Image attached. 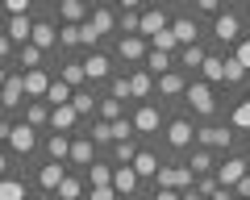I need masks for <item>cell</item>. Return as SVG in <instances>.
<instances>
[{
	"label": "cell",
	"mask_w": 250,
	"mask_h": 200,
	"mask_svg": "<svg viewBox=\"0 0 250 200\" xmlns=\"http://www.w3.org/2000/svg\"><path fill=\"white\" fill-rule=\"evenodd\" d=\"M13 59H17V46H13L9 38H4V29H0V63H4V67H13Z\"/></svg>",
	"instance_id": "74e56055"
},
{
	"label": "cell",
	"mask_w": 250,
	"mask_h": 200,
	"mask_svg": "<svg viewBox=\"0 0 250 200\" xmlns=\"http://www.w3.org/2000/svg\"><path fill=\"white\" fill-rule=\"evenodd\" d=\"M80 129H83V121L75 117L71 104H59V109H50V134H67V138H75Z\"/></svg>",
	"instance_id": "44dd1931"
},
{
	"label": "cell",
	"mask_w": 250,
	"mask_h": 200,
	"mask_svg": "<svg viewBox=\"0 0 250 200\" xmlns=\"http://www.w3.org/2000/svg\"><path fill=\"white\" fill-rule=\"evenodd\" d=\"M104 50L113 55V63L121 67V71H134V67H142V63H146V50H150V46H146V38H142V34H129V38L117 34L113 42L104 46Z\"/></svg>",
	"instance_id": "8992f818"
},
{
	"label": "cell",
	"mask_w": 250,
	"mask_h": 200,
	"mask_svg": "<svg viewBox=\"0 0 250 200\" xmlns=\"http://www.w3.org/2000/svg\"><path fill=\"white\" fill-rule=\"evenodd\" d=\"M21 109H25V80H21V71H13L4 80V88H0V117L17 121Z\"/></svg>",
	"instance_id": "8fae6325"
},
{
	"label": "cell",
	"mask_w": 250,
	"mask_h": 200,
	"mask_svg": "<svg viewBox=\"0 0 250 200\" xmlns=\"http://www.w3.org/2000/svg\"><path fill=\"white\" fill-rule=\"evenodd\" d=\"M4 38L13 46H25L34 38V17H4Z\"/></svg>",
	"instance_id": "83f0119b"
},
{
	"label": "cell",
	"mask_w": 250,
	"mask_h": 200,
	"mask_svg": "<svg viewBox=\"0 0 250 200\" xmlns=\"http://www.w3.org/2000/svg\"><path fill=\"white\" fill-rule=\"evenodd\" d=\"M129 167H134V175L142 180V188H154V175H159V167H167V159H163L159 142H142L138 146V159Z\"/></svg>",
	"instance_id": "9c48e42d"
},
{
	"label": "cell",
	"mask_w": 250,
	"mask_h": 200,
	"mask_svg": "<svg viewBox=\"0 0 250 200\" xmlns=\"http://www.w3.org/2000/svg\"><path fill=\"white\" fill-rule=\"evenodd\" d=\"M233 200H250V175H242V180L233 183Z\"/></svg>",
	"instance_id": "b9f144b4"
},
{
	"label": "cell",
	"mask_w": 250,
	"mask_h": 200,
	"mask_svg": "<svg viewBox=\"0 0 250 200\" xmlns=\"http://www.w3.org/2000/svg\"><path fill=\"white\" fill-rule=\"evenodd\" d=\"M100 92H104L108 100H121V104H129V109H134V100H129V71H117Z\"/></svg>",
	"instance_id": "4dcf8cb0"
},
{
	"label": "cell",
	"mask_w": 250,
	"mask_h": 200,
	"mask_svg": "<svg viewBox=\"0 0 250 200\" xmlns=\"http://www.w3.org/2000/svg\"><path fill=\"white\" fill-rule=\"evenodd\" d=\"M138 146H142L138 138H125V142H113V146L104 150V159H108L113 167H129V163L138 159Z\"/></svg>",
	"instance_id": "484cf974"
},
{
	"label": "cell",
	"mask_w": 250,
	"mask_h": 200,
	"mask_svg": "<svg viewBox=\"0 0 250 200\" xmlns=\"http://www.w3.org/2000/svg\"><path fill=\"white\" fill-rule=\"evenodd\" d=\"M67 180V167L62 163H46V159H38V167H34V180H29V188L34 192H59V183Z\"/></svg>",
	"instance_id": "2e32d148"
},
{
	"label": "cell",
	"mask_w": 250,
	"mask_h": 200,
	"mask_svg": "<svg viewBox=\"0 0 250 200\" xmlns=\"http://www.w3.org/2000/svg\"><path fill=\"white\" fill-rule=\"evenodd\" d=\"M96 117H100V121H108V125H113V121L129 117V104H121V100H108L104 92H100V109H96Z\"/></svg>",
	"instance_id": "836d02e7"
},
{
	"label": "cell",
	"mask_w": 250,
	"mask_h": 200,
	"mask_svg": "<svg viewBox=\"0 0 250 200\" xmlns=\"http://www.w3.org/2000/svg\"><path fill=\"white\" fill-rule=\"evenodd\" d=\"M71 109H75V117L88 125V121H96V109H100V88H80V92H71Z\"/></svg>",
	"instance_id": "d6986e66"
},
{
	"label": "cell",
	"mask_w": 250,
	"mask_h": 200,
	"mask_svg": "<svg viewBox=\"0 0 250 200\" xmlns=\"http://www.w3.org/2000/svg\"><path fill=\"white\" fill-rule=\"evenodd\" d=\"M29 200H54L50 192H29Z\"/></svg>",
	"instance_id": "7dc6e473"
},
{
	"label": "cell",
	"mask_w": 250,
	"mask_h": 200,
	"mask_svg": "<svg viewBox=\"0 0 250 200\" xmlns=\"http://www.w3.org/2000/svg\"><path fill=\"white\" fill-rule=\"evenodd\" d=\"M171 38H175L179 46L205 42V25L192 17V9H188V4H175V17H171Z\"/></svg>",
	"instance_id": "30bf717a"
},
{
	"label": "cell",
	"mask_w": 250,
	"mask_h": 200,
	"mask_svg": "<svg viewBox=\"0 0 250 200\" xmlns=\"http://www.w3.org/2000/svg\"><path fill=\"white\" fill-rule=\"evenodd\" d=\"M117 71H121V67L113 63V55H108L104 46H100V50H88V55H83V75H88V88H104V83L113 80Z\"/></svg>",
	"instance_id": "ba28073f"
},
{
	"label": "cell",
	"mask_w": 250,
	"mask_h": 200,
	"mask_svg": "<svg viewBox=\"0 0 250 200\" xmlns=\"http://www.w3.org/2000/svg\"><path fill=\"white\" fill-rule=\"evenodd\" d=\"M13 167H17V159H13L9 150L0 146V180H9V175H13Z\"/></svg>",
	"instance_id": "60d3db41"
},
{
	"label": "cell",
	"mask_w": 250,
	"mask_h": 200,
	"mask_svg": "<svg viewBox=\"0 0 250 200\" xmlns=\"http://www.w3.org/2000/svg\"><path fill=\"white\" fill-rule=\"evenodd\" d=\"M233 59H238V63H242V67H246V71H250V34L242 38L238 46H233Z\"/></svg>",
	"instance_id": "ab89813d"
},
{
	"label": "cell",
	"mask_w": 250,
	"mask_h": 200,
	"mask_svg": "<svg viewBox=\"0 0 250 200\" xmlns=\"http://www.w3.org/2000/svg\"><path fill=\"white\" fill-rule=\"evenodd\" d=\"M67 155H71V138L46 129V134H42V159H46V163H62V167H67Z\"/></svg>",
	"instance_id": "ffe728a7"
},
{
	"label": "cell",
	"mask_w": 250,
	"mask_h": 200,
	"mask_svg": "<svg viewBox=\"0 0 250 200\" xmlns=\"http://www.w3.org/2000/svg\"><path fill=\"white\" fill-rule=\"evenodd\" d=\"M238 150H242V155L250 159V134H242V146H238Z\"/></svg>",
	"instance_id": "bcb514c9"
},
{
	"label": "cell",
	"mask_w": 250,
	"mask_h": 200,
	"mask_svg": "<svg viewBox=\"0 0 250 200\" xmlns=\"http://www.w3.org/2000/svg\"><path fill=\"white\" fill-rule=\"evenodd\" d=\"M238 13H242V25H246V34H250V4H238Z\"/></svg>",
	"instance_id": "f6af8a7d"
},
{
	"label": "cell",
	"mask_w": 250,
	"mask_h": 200,
	"mask_svg": "<svg viewBox=\"0 0 250 200\" xmlns=\"http://www.w3.org/2000/svg\"><path fill=\"white\" fill-rule=\"evenodd\" d=\"M171 17H175V4H146V9H142V29H138V34L150 42L154 34L171 29Z\"/></svg>",
	"instance_id": "9a60e30c"
},
{
	"label": "cell",
	"mask_w": 250,
	"mask_h": 200,
	"mask_svg": "<svg viewBox=\"0 0 250 200\" xmlns=\"http://www.w3.org/2000/svg\"><path fill=\"white\" fill-rule=\"evenodd\" d=\"M4 150H9L17 163L38 167V159H42V134H38V129H29L25 121H13L9 138H4Z\"/></svg>",
	"instance_id": "277c9868"
},
{
	"label": "cell",
	"mask_w": 250,
	"mask_h": 200,
	"mask_svg": "<svg viewBox=\"0 0 250 200\" xmlns=\"http://www.w3.org/2000/svg\"><path fill=\"white\" fill-rule=\"evenodd\" d=\"M229 125L238 129V134H250V96H242L238 104L229 109Z\"/></svg>",
	"instance_id": "e575fe53"
},
{
	"label": "cell",
	"mask_w": 250,
	"mask_h": 200,
	"mask_svg": "<svg viewBox=\"0 0 250 200\" xmlns=\"http://www.w3.org/2000/svg\"><path fill=\"white\" fill-rule=\"evenodd\" d=\"M196 146H205V150H213L221 159V155H233L242 146V134L229 121H205V125H196Z\"/></svg>",
	"instance_id": "5b68a950"
},
{
	"label": "cell",
	"mask_w": 250,
	"mask_h": 200,
	"mask_svg": "<svg viewBox=\"0 0 250 200\" xmlns=\"http://www.w3.org/2000/svg\"><path fill=\"white\" fill-rule=\"evenodd\" d=\"M184 113L196 121V125H205V121H229V100H225V92H217L213 83H205V80H188Z\"/></svg>",
	"instance_id": "6da1fadb"
},
{
	"label": "cell",
	"mask_w": 250,
	"mask_h": 200,
	"mask_svg": "<svg viewBox=\"0 0 250 200\" xmlns=\"http://www.w3.org/2000/svg\"><path fill=\"white\" fill-rule=\"evenodd\" d=\"M54 200H88V180H83L80 171H67V180L59 183Z\"/></svg>",
	"instance_id": "4316f807"
},
{
	"label": "cell",
	"mask_w": 250,
	"mask_h": 200,
	"mask_svg": "<svg viewBox=\"0 0 250 200\" xmlns=\"http://www.w3.org/2000/svg\"><path fill=\"white\" fill-rule=\"evenodd\" d=\"M200 80H205V83H213V88L221 92V88H225V55H213V50H208L205 67H200Z\"/></svg>",
	"instance_id": "f1b7e54d"
},
{
	"label": "cell",
	"mask_w": 250,
	"mask_h": 200,
	"mask_svg": "<svg viewBox=\"0 0 250 200\" xmlns=\"http://www.w3.org/2000/svg\"><path fill=\"white\" fill-rule=\"evenodd\" d=\"M129 100L134 104H154V75H146L142 67L129 71Z\"/></svg>",
	"instance_id": "7402d4cb"
},
{
	"label": "cell",
	"mask_w": 250,
	"mask_h": 200,
	"mask_svg": "<svg viewBox=\"0 0 250 200\" xmlns=\"http://www.w3.org/2000/svg\"><path fill=\"white\" fill-rule=\"evenodd\" d=\"M196 146V121L188 117L184 109L179 113H167V121H163V134H159V150L167 163H179V159L188 155Z\"/></svg>",
	"instance_id": "7a4b0ae2"
},
{
	"label": "cell",
	"mask_w": 250,
	"mask_h": 200,
	"mask_svg": "<svg viewBox=\"0 0 250 200\" xmlns=\"http://www.w3.org/2000/svg\"><path fill=\"white\" fill-rule=\"evenodd\" d=\"M142 71L146 75H167V71H175V55H159V50H146V63H142Z\"/></svg>",
	"instance_id": "1f68e13d"
},
{
	"label": "cell",
	"mask_w": 250,
	"mask_h": 200,
	"mask_svg": "<svg viewBox=\"0 0 250 200\" xmlns=\"http://www.w3.org/2000/svg\"><path fill=\"white\" fill-rule=\"evenodd\" d=\"M92 17V0H54V21L59 25H83Z\"/></svg>",
	"instance_id": "e0dca14e"
},
{
	"label": "cell",
	"mask_w": 250,
	"mask_h": 200,
	"mask_svg": "<svg viewBox=\"0 0 250 200\" xmlns=\"http://www.w3.org/2000/svg\"><path fill=\"white\" fill-rule=\"evenodd\" d=\"M163 121H167V113H163L159 104H134V109H129V125H134L138 142H159Z\"/></svg>",
	"instance_id": "52a82bcc"
},
{
	"label": "cell",
	"mask_w": 250,
	"mask_h": 200,
	"mask_svg": "<svg viewBox=\"0 0 250 200\" xmlns=\"http://www.w3.org/2000/svg\"><path fill=\"white\" fill-rule=\"evenodd\" d=\"M0 146H4V142H0Z\"/></svg>",
	"instance_id": "f907efd6"
},
{
	"label": "cell",
	"mask_w": 250,
	"mask_h": 200,
	"mask_svg": "<svg viewBox=\"0 0 250 200\" xmlns=\"http://www.w3.org/2000/svg\"><path fill=\"white\" fill-rule=\"evenodd\" d=\"M83 180H88V188H113V163H108L104 155L96 159V163L83 171Z\"/></svg>",
	"instance_id": "f546056e"
},
{
	"label": "cell",
	"mask_w": 250,
	"mask_h": 200,
	"mask_svg": "<svg viewBox=\"0 0 250 200\" xmlns=\"http://www.w3.org/2000/svg\"><path fill=\"white\" fill-rule=\"evenodd\" d=\"M0 29H4V9H0Z\"/></svg>",
	"instance_id": "681fc988"
},
{
	"label": "cell",
	"mask_w": 250,
	"mask_h": 200,
	"mask_svg": "<svg viewBox=\"0 0 250 200\" xmlns=\"http://www.w3.org/2000/svg\"><path fill=\"white\" fill-rule=\"evenodd\" d=\"M150 200H179V192H171V188H163V192H154Z\"/></svg>",
	"instance_id": "ee69618b"
},
{
	"label": "cell",
	"mask_w": 250,
	"mask_h": 200,
	"mask_svg": "<svg viewBox=\"0 0 250 200\" xmlns=\"http://www.w3.org/2000/svg\"><path fill=\"white\" fill-rule=\"evenodd\" d=\"M29 180H21V175H9V180H0V200H29Z\"/></svg>",
	"instance_id": "d6a6232c"
},
{
	"label": "cell",
	"mask_w": 250,
	"mask_h": 200,
	"mask_svg": "<svg viewBox=\"0 0 250 200\" xmlns=\"http://www.w3.org/2000/svg\"><path fill=\"white\" fill-rule=\"evenodd\" d=\"M46 104H50V109H59V104H71V88H67L62 80H54L50 92H46Z\"/></svg>",
	"instance_id": "d590c367"
},
{
	"label": "cell",
	"mask_w": 250,
	"mask_h": 200,
	"mask_svg": "<svg viewBox=\"0 0 250 200\" xmlns=\"http://www.w3.org/2000/svg\"><path fill=\"white\" fill-rule=\"evenodd\" d=\"M113 192L117 196H142V180L134 175V167H113Z\"/></svg>",
	"instance_id": "d4e9b609"
},
{
	"label": "cell",
	"mask_w": 250,
	"mask_h": 200,
	"mask_svg": "<svg viewBox=\"0 0 250 200\" xmlns=\"http://www.w3.org/2000/svg\"><path fill=\"white\" fill-rule=\"evenodd\" d=\"M88 200H117L113 188H88Z\"/></svg>",
	"instance_id": "7bdbcfd3"
},
{
	"label": "cell",
	"mask_w": 250,
	"mask_h": 200,
	"mask_svg": "<svg viewBox=\"0 0 250 200\" xmlns=\"http://www.w3.org/2000/svg\"><path fill=\"white\" fill-rule=\"evenodd\" d=\"M125 138H134V125H129V117L113 121V142H125Z\"/></svg>",
	"instance_id": "f35d334b"
},
{
	"label": "cell",
	"mask_w": 250,
	"mask_h": 200,
	"mask_svg": "<svg viewBox=\"0 0 250 200\" xmlns=\"http://www.w3.org/2000/svg\"><path fill=\"white\" fill-rule=\"evenodd\" d=\"M21 80H25V100H46V92H50L54 75L46 71V67H38V71H25Z\"/></svg>",
	"instance_id": "cb8c5ba5"
},
{
	"label": "cell",
	"mask_w": 250,
	"mask_h": 200,
	"mask_svg": "<svg viewBox=\"0 0 250 200\" xmlns=\"http://www.w3.org/2000/svg\"><path fill=\"white\" fill-rule=\"evenodd\" d=\"M117 200H146V196H117Z\"/></svg>",
	"instance_id": "c3c4849f"
},
{
	"label": "cell",
	"mask_w": 250,
	"mask_h": 200,
	"mask_svg": "<svg viewBox=\"0 0 250 200\" xmlns=\"http://www.w3.org/2000/svg\"><path fill=\"white\" fill-rule=\"evenodd\" d=\"M242 38H246L242 13H238V4H229V0H225L221 17L205 25V42H208V50H213V55H233V46H238Z\"/></svg>",
	"instance_id": "3957f363"
},
{
	"label": "cell",
	"mask_w": 250,
	"mask_h": 200,
	"mask_svg": "<svg viewBox=\"0 0 250 200\" xmlns=\"http://www.w3.org/2000/svg\"><path fill=\"white\" fill-rule=\"evenodd\" d=\"M242 175H250V159L242 155V150H233V155H221V163H217L213 180L221 183V188H233V183H238Z\"/></svg>",
	"instance_id": "4fadbf2b"
},
{
	"label": "cell",
	"mask_w": 250,
	"mask_h": 200,
	"mask_svg": "<svg viewBox=\"0 0 250 200\" xmlns=\"http://www.w3.org/2000/svg\"><path fill=\"white\" fill-rule=\"evenodd\" d=\"M17 121H25L29 129L46 134V129H50V104H46V100H25V109H21Z\"/></svg>",
	"instance_id": "603a6c76"
},
{
	"label": "cell",
	"mask_w": 250,
	"mask_h": 200,
	"mask_svg": "<svg viewBox=\"0 0 250 200\" xmlns=\"http://www.w3.org/2000/svg\"><path fill=\"white\" fill-rule=\"evenodd\" d=\"M208 59V42H196V46H179L175 50V71L184 80H200V67Z\"/></svg>",
	"instance_id": "7c38bea8"
},
{
	"label": "cell",
	"mask_w": 250,
	"mask_h": 200,
	"mask_svg": "<svg viewBox=\"0 0 250 200\" xmlns=\"http://www.w3.org/2000/svg\"><path fill=\"white\" fill-rule=\"evenodd\" d=\"M96 159H100V150L92 146V138L80 129V134L71 138V155H67V171H80V175H83L92 163H96Z\"/></svg>",
	"instance_id": "5bb4252c"
},
{
	"label": "cell",
	"mask_w": 250,
	"mask_h": 200,
	"mask_svg": "<svg viewBox=\"0 0 250 200\" xmlns=\"http://www.w3.org/2000/svg\"><path fill=\"white\" fill-rule=\"evenodd\" d=\"M179 163H184L188 171H192V175H196V180H200V175H213L221 159H217L213 150H205V146H192V150H188V155L179 159Z\"/></svg>",
	"instance_id": "ac0fdd59"
},
{
	"label": "cell",
	"mask_w": 250,
	"mask_h": 200,
	"mask_svg": "<svg viewBox=\"0 0 250 200\" xmlns=\"http://www.w3.org/2000/svg\"><path fill=\"white\" fill-rule=\"evenodd\" d=\"M192 188H196V196H200V200H213V192H217V188H221V183H217V180H213V175H200V180H196V183H192Z\"/></svg>",
	"instance_id": "8d00e7d4"
}]
</instances>
